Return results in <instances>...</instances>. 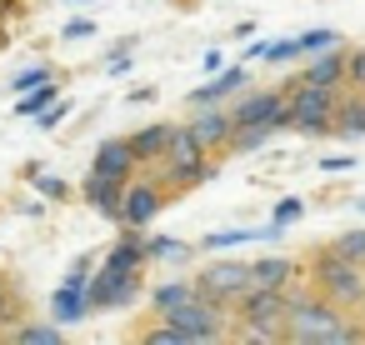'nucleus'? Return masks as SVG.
Masks as SVG:
<instances>
[{"instance_id":"b1692460","label":"nucleus","mask_w":365,"mask_h":345,"mask_svg":"<svg viewBox=\"0 0 365 345\" xmlns=\"http://www.w3.org/2000/svg\"><path fill=\"white\" fill-rule=\"evenodd\" d=\"M21 325V295H16V285L0 275V335H11Z\"/></svg>"},{"instance_id":"a878e982","label":"nucleus","mask_w":365,"mask_h":345,"mask_svg":"<svg viewBox=\"0 0 365 345\" xmlns=\"http://www.w3.org/2000/svg\"><path fill=\"white\" fill-rule=\"evenodd\" d=\"M295 56H300V41H265V56H260V61L285 66V61H295Z\"/></svg>"},{"instance_id":"4be33fe9","label":"nucleus","mask_w":365,"mask_h":345,"mask_svg":"<svg viewBox=\"0 0 365 345\" xmlns=\"http://www.w3.org/2000/svg\"><path fill=\"white\" fill-rule=\"evenodd\" d=\"M240 81H245V71H240V66H235V71H220V76H215V81H210V86H200V91H195V96H190V105H195V110H200V105H210V101H215V96H225V91H235V86H240Z\"/></svg>"},{"instance_id":"dca6fc26","label":"nucleus","mask_w":365,"mask_h":345,"mask_svg":"<svg viewBox=\"0 0 365 345\" xmlns=\"http://www.w3.org/2000/svg\"><path fill=\"white\" fill-rule=\"evenodd\" d=\"M195 295H200V285H195V280H170V285H155V290H150V310L165 320V315H175L180 305H190Z\"/></svg>"},{"instance_id":"473e14b6","label":"nucleus","mask_w":365,"mask_h":345,"mask_svg":"<svg viewBox=\"0 0 365 345\" xmlns=\"http://www.w3.org/2000/svg\"><path fill=\"white\" fill-rule=\"evenodd\" d=\"M305 215V200H280L275 205V225H290V220H300Z\"/></svg>"},{"instance_id":"a211bd4d","label":"nucleus","mask_w":365,"mask_h":345,"mask_svg":"<svg viewBox=\"0 0 365 345\" xmlns=\"http://www.w3.org/2000/svg\"><path fill=\"white\" fill-rule=\"evenodd\" d=\"M120 195H125V180H110V175H86V200L106 215H120Z\"/></svg>"},{"instance_id":"f03ea898","label":"nucleus","mask_w":365,"mask_h":345,"mask_svg":"<svg viewBox=\"0 0 365 345\" xmlns=\"http://www.w3.org/2000/svg\"><path fill=\"white\" fill-rule=\"evenodd\" d=\"M310 280H315V290L325 300H335L345 310H365V265L340 255L335 245H320L310 255Z\"/></svg>"},{"instance_id":"6e6552de","label":"nucleus","mask_w":365,"mask_h":345,"mask_svg":"<svg viewBox=\"0 0 365 345\" xmlns=\"http://www.w3.org/2000/svg\"><path fill=\"white\" fill-rule=\"evenodd\" d=\"M285 310H290V300H285V285H250L240 300H235V320L240 325H285Z\"/></svg>"},{"instance_id":"2eb2a0df","label":"nucleus","mask_w":365,"mask_h":345,"mask_svg":"<svg viewBox=\"0 0 365 345\" xmlns=\"http://www.w3.org/2000/svg\"><path fill=\"white\" fill-rule=\"evenodd\" d=\"M300 275V265L290 255H260L250 260V285H290Z\"/></svg>"},{"instance_id":"cd10ccee","label":"nucleus","mask_w":365,"mask_h":345,"mask_svg":"<svg viewBox=\"0 0 365 345\" xmlns=\"http://www.w3.org/2000/svg\"><path fill=\"white\" fill-rule=\"evenodd\" d=\"M46 81H56V71L51 66H36V71H26V76H16V96H26V91H36V86H46Z\"/></svg>"},{"instance_id":"412c9836","label":"nucleus","mask_w":365,"mask_h":345,"mask_svg":"<svg viewBox=\"0 0 365 345\" xmlns=\"http://www.w3.org/2000/svg\"><path fill=\"white\" fill-rule=\"evenodd\" d=\"M11 340H16V345H61L66 335H61V320H56V325H41V320H21V325L11 330Z\"/></svg>"},{"instance_id":"4468645a","label":"nucleus","mask_w":365,"mask_h":345,"mask_svg":"<svg viewBox=\"0 0 365 345\" xmlns=\"http://www.w3.org/2000/svg\"><path fill=\"white\" fill-rule=\"evenodd\" d=\"M170 135H175V125H140L135 135H130V150H135V160L140 165H155L160 155H165V145H170Z\"/></svg>"},{"instance_id":"7c9ffc66","label":"nucleus","mask_w":365,"mask_h":345,"mask_svg":"<svg viewBox=\"0 0 365 345\" xmlns=\"http://www.w3.org/2000/svg\"><path fill=\"white\" fill-rule=\"evenodd\" d=\"M330 46H340L330 31H310V36H300V56H305V51H315V56H320V51H330Z\"/></svg>"},{"instance_id":"f257e3e1","label":"nucleus","mask_w":365,"mask_h":345,"mask_svg":"<svg viewBox=\"0 0 365 345\" xmlns=\"http://www.w3.org/2000/svg\"><path fill=\"white\" fill-rule=\"evenodd\" d=\"M285 300H290L285 325H280L285 345H360L365 340V330L350 320V310L335 305V300H325L315 290V280H290Z\"/></svg>"},{"instance_id":"1a4fd4ad","label":"nucleus","mask_w":365,"mask_h":345,"mask_svg":"<svg viewBox=\"0 0 365 345\" xmlns=\"http://www.w3.org/2000/svg\"><path fill=\"white\" fill-rule=\"evenodd\" d=\"M135 295H140V270H125V265H110V260H106V270L91 280L96 310H120V305H130Z\"/></svg>"},{"instance_id":"f8f14e48","label":"nucleus","mask_w":365,"mask_h":345,"mask_svg":"<svg viewBox=\"0 0 365 345\" xmlns=\"http://www.w3.org/2000/svg\"><path fill=\"white\" fill-rule=\"evenodd\" d=\"M210 155H225V145H230V130H235V115H220V110H210V105H200V115L185 125Z\"/></svg>"},{"instance_id":"9b49d317","label":"nucleus","mask_w":365,"mask_h":345,"mask_svg":"<svg viewBox=\"0 0 365 345\" xmlns=\"http://www.w3.org/2000/svg\"><path fill=\"white\" fill-rule=\"evenodd\" d=\"M235 125H270V130H285L290 125V105H285V91H255L235 105Z\"/></svg>"},{"instance_id":"72a5a7b5","label":"nucleus","mask_w":365,"mask_h":345,"mask_svg":"<svg viewBox=\"0 0 365 345\" xmlns=\"http://www.w3.org/2000/svg\"><path fill=\"white\" fill-rule=\"evenodd\" d=\"M66 115H71V101H56L51 110H41V125H46V130H56V125H61Z\"/></svg>"},{"instance_id":"7ed1b4c3","label":"nucleus","mask_w":365,"mask_h":345,"mask_svg":"<svg viewBox=\"0 0 365 345\" xmlns=\"http://www.w3.org/2000/svg\"><path fill=\"white\" fill-rule=\"evenodd\" d=\"M155 165H165V190H170V195H185V190H195V185H205V180L215 175L210 150H205L185 125H175V135H170V145H165V155H160Z\"/></svg>"},{"instance_id":"393cba45","label":"nucleus","mask_w":365,"mask_h":345,"mask_svg":"<svg viewBox=\"0 0 365 345\" xmlns=\"http://www.w3.org/2000/svg\"><path fill=\"white\" fill-rule=\"evenodd\" d=\"M56 91H61L56 81H46V86H36V91H26V96H21V115H36V110H46V105L56 101Z\"/></svg>"},{"instance_id":"6ab92c4d","label":"nucleus","mask_w":365,"mask_h":345,"mask_svg":"<svg viewBox=\"0 0 365 345\" xmlns=\"http://www.w3.org/2000/svg\"><path fill=\"white\" fill-rule=\"evenodd\" d=\"M106 260H110V265H125V270H145V260H150V250H145V240H140V235H135V230L125 225V235L115 240V250H110Z\"/></svg>"},{"instance_id":"c85d7f7f","label":"nucleus","mask_w":365,"mask_h":345,"mask_svg":"<svg viewBox=\"0 0 365 345\" xmlns=\"http://www.w3.org/2000/svg\"><path fill=\"white\" fill-rule=\"evenodd\" d=\"M335 250L340 255H350V260H360L365 265V230H345L340 240H335Z\"/></svg>"},{"instance_id":"39448f33","label":"nucleus","mask_w":365,"mask_h":345,"mask_svg":"<svg viewBox=\"0 0 365 345\" xmlns=\"http://www.w3.org/2000/svg\"><path fill=\"white\" fill-rule=\"evenodd\" d=\"M185 345H200V340H225V325H230V305H215L205 295H195L190 305H180L175 315H165Z\"/></svg>"},{"instance_id":"423d86ee","label":"nucleus","mask_w":365,"mask_h":345,"mask_svg":"<svg viewBox=\"0 0 365 345\" xmlns=\"http://www.w3.org/2000/svg\"><path fill=\"white\" fill-rule=\"evenodd\" d=\"M195 285H200V295H205V300H215V305H230V310H235V300L250 290V260H210V265L195 275Z\"/></svg>"},{"instance_id":"2f4dec72","label":"nucleus","mask_w":365,"mask_h":345,"mask_svg":"<svg viewBox=\"0 0 365 345\" xmlns=\"http://www.w3.org/2000/svg\"><path fill=\"white\" fill-rule=\"evenodd\" d=\"M145 345H185V340H180V330L165 320L160 330H145Z\"/></svg>"},{"instance_id":"c9c22d12","label":"nucleus","mask_w":365,"mask_h":345,"mask_svg":"<svg viewBox=\"0 0 365 345\" xmlns=\"http://www.w3.org/2000/svg\"><path fill=\"white\" fill-rule=\"evenodd\" d=\"M265 230H250V235H210L205 245H240V240H260Z\"/></svg>"},{"instance_id":"aec40b11","label":"nucleus","mask_w":365,"mask_h":345,"mask_svg":"<svg viewBox=\"0 0 365 345\" xmlns=\"http://www.w3.org/2000/svg\"><path fill=\"white\" fill-rule=\"evenodd\" d=\"M305 81L330 86V91H335V86H345V56H340L335 46H330V51H320V61L310 66V76H305Z\"/></svg>"},{"instance_id":"bb28decb","label":"nucleus","mask_w":365,"mask_h":345,"mask_svg":"<svg viewBox=\"0 0 365 345\" xmlns=\"http://www.w3.org/2000/svg\"><path fill=\"white\" fill-rule=\"evenodd\" d=\"M145 250H150V260H180V255H185V245H180V240H170V235L145 240Z\"/></svg>"},{"instance_id":"e433bc0d","label":"nucleus","mask_w":365,"mask_h":345,"mask_svg":"<svg viewBox=\"0 0 365 345\" xmlns=\"http://www.w3.org/2000/svg\"><path fill=\"white\" fill-rule=\"evenodd\" d=\"M91 31H96L91 21H71V26H66V41H81V36H91Z\"/></svg>"},{"instance_id":"5701e85b","label":"nucleus","mask_w":365,"mask_h":345,"mask_svg":"<svg viewBox=\"0 0 365 345\" xmlns=\"http://www.w3.org/2000/svg\"><path fill=\"white\" fill-rule=\"evenodd\" d=\"M270 135H275L270 125H235V130H230V145H225V155H240V150H260V145H265Z\"/></svg>"},{"instance_id":"f704fd0d","label":"nucleus","mask_w":365,"mask_h":345,"mask_svg":"<svg viewBox=\"0 0 365 345\" xmlns=\"http://www.w3.org/2000/svg\"><path fill=\"white\" fill-rule=\"evenodd\" d=\"M350 165H355L350 155H325V160H320V170H330V175H345Z\"/></svg>"},{"instance_id":"58836bf2","label":"nucleus","mask_w":365,"mask_h":345,"mask_svg":"<svg viewBox=\"0 0 365 345\" xmlns=\"http://www.w3.org/2000/svg\"><path fill=\"white\" fill-rule=\"evenodd\" d=\"M6 11H16V0H0V16H6Z\"/></svg>"},{"instance_id":"4c0bfd02","label":"nucleus","mask_w":365,"mask_h":345,"mask_svg":"<svg viewBox=\"0 0 365 345\" xmlns=\"http://www.w3.org/2000/svg\"><path fill=\"white\" fill-rule=\"evenodd\" d=\"M36 185H41L51 200H61V195H66V185H61V180H46V175H36Z\"/></svg>"},{"instance_id":"ddd939ff","label":"nucleus","mask_w":365,"mask_h":345,"mask_svg":"<svg viewBox=\"0 0 365 345\" xmlns=\"http://www.w3.org/2000/svg\"><path fill=\"white\" fill-rule=\"evenodd\" d=\"M135 150H130V135L125 140H101V150H96V160H91V170L96 175H110V180H130L135 175Z\"/></svg>"},{"instance_id":"f3484780","label":"nucleus","mask_w":365,"mask_h":345,"mask_svg":"<svg viewBox=\"0 0 365 345\" xmlns=\"http://www.w3.org/2000/svg\"><path fill=\"white\" fill-rule=\"evenodd\" d=\"M335 135H365V91L335 96Z\"/></svg>"},{"instance_id":"9d476101","label":"nucleus","mask_w":365,"mask_h":345,"mask_svg":"<svg viewBox=\"0 0 365 345\" xmlns=\"http://www.w3.org/2000/svg\"><path fill=\"white\" fill-rule=\"evenodd\" d=\"M91 260H76L71 265V275H66V285L56 290V300H51V315L61 320V325H71V320H81V315H91L96 310V300H91Z\"/></svg>"},{"instance_id":"c756f323","label":"nucleus","mask_w":365,"mask_h":345,"mask_svg":"<svg viewBox=\"0 0 365 345\" xmlns=\"http://www.w3.org/2000/svg\"><path fill=\"white\" fill-rule=\"evenodd\" d=\"M345 86H355V91H365V46L345 56Z\"/></svg>"},{"instance_id":"0eeeda50","label":"nucleus","mask_w":365,"mask_h":345,"mask_svg":"<svg viewBox=\"0 0 365 345\" xmlns=\"http://www.w3.org/2000/svg\"><path fill=\"white\" fill-rule=\"evenodd\" d=\"M165 180H125V195H120V225H130V230H145L155 215H160V205H165Z\"/></svg>"},{"instance_id":"20e7f679","label":"nucleus","mask_w":365,"mask_h":345,"mask_svg":"<svg viewBox=\"0 0 365 345\" xmlns=\"http://www.w3.org/2000/svg\"><path fill=\"white\" fill-rule=\"evenodd\" d=\"M285 105H290V130L300 135H330L335 125V91L330 86H315V81H290L285 91Z\"/></svg>"}]
</instances>
